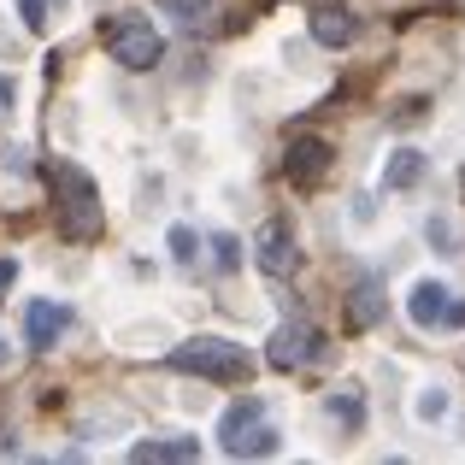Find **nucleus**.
<instances>
[{
    "label": "nucleus",
    "mask_w": 465,
    "mask_h": 465,
    "mask_svg": "<svg viewBox=\"0 0 465 465\" xmlns=\"http://www.w3.org/2000/svg\"><path fill=\"white\" fill-rule=\"evenodd\" d=\"M101 42L124 71H153L159 59H165V35L148 24V12H118V18H106Z\"/></svg>",
    "instance_id": "obj_3"
},
{
    "label": "nucleus",
    "mask_w": 465,
    "mask_h": 465,
    "mask_svg": "<svg viewBox=\"0 0 465 465\" xmlns=\"http://www.w3.org/2000/svg\"><path fill=\"white\" fill-rule=\"evenodd\" d=\"M65 330H71L65 301H30V307H24V336H30V348H54Z\"/></svg>",
    "instance_id": "obj_8"
},
{
    "label": "nucleus",
    "mask_w": 465,
    "mask_h": 465,
    "mask_svg": "<svg viewBox=\"0 0 465 465\" xmlns=\"http://www.w3.org/2000/svg\"><path fill=\"white\" fill-rule=\"evenodd\" d=\"M353 35H360V18H353L341 0H318V6H312V42H324V47H348Z\"/></svg>",
    "instance_id": "obj_9"
},
{
    "label": "nucleus",
    "mask_w": 465,
    "mask_h": 465,
    "mask_svg": "<svg viewBox=\"0 0 465 465\" xmlns=\"http://www.w3.org/2000/svg\"><path fill=\"white\" fill-rule=\"evenodd\" d=\"M0 454H12V430H6V424H0Z\"/></svg>",
    "instance_id": "obj_23"
},
{
    "label": "nucleus",
    "mask_w": 465,
    "mask_h": 465,
    "mask_svg": "<svg viewBox=\"0 0 465 465\" xmlns=\"http://www.w3.org/2000/svg\"><path fill=\"white\" fill-rule=\"evenodd\" d=\"M324 412L336 419V430H348V436H353V430L365 424V389H360V383H341L336 395L324 401Z\"/></svg>",
    "instance_id": "obj_14"
},
{
    "label": "nucleus",
    "mask_w": 465,
    "mask_h": 465,
    "mask_svg": "<svg viewBox=\"0 0 465 465\" xmlns=\"http://www.w3.org/2000/svg\"><path fill=\"white\" fill-rule=\"evenodd\" d=\"M412 412H419V419H442V412H448V395H442V389H424V395H419V407H412Z\"/></svg>",
    "instance_id": "obj_18"
},
{
    "label": "nucleus",
    "mask_w": 465,
    "mask_h": 465,
    "mask_svg": "<svg viewBox=\"0 0 465 465\" xmlns=\"http://www.w3.org/2000/svg\"><path fill=\"white\" fill-rule=\"evenodd\" d=\"M12 277H18V265H12V260H0V289H12Z\"/></svg>",
    "instance_id": "obj_22"
},
{
    "label": "nucleus",
    "mask_w": 465,
    "mask_h": 465,
    "mask_svg": "<svg viewBox=\"0 0 465 465\" xmlns=\"http://www.w3.org/2000/svg\"><path fill=\"white\" fill-rule=\"evenodd\" d=\"M460 183H465V171H460Z\"/></svg>",
    "instance_id": "obj_24"
},
{
    "label": "nucleus",
    "mask_w": 465,
    "mask_h": 465,
    "mask_svg": "<svg viewBox=\"0 0 465 465\" xmlns=\"http://www.w3.org/2000/svg\"><path fill=\"white\" fill-rule=\"evenodd\" d=\"M330 165H336L330 142H318V136H295V142H289V159H283V171H289V183H295V189H318Z\"/></svg>",
    "instance_id": "obj_7"
},
{
    "label": "nucleus",
    "mask_w": 465,
    "mask_h": 465,
    "mask_svg": "<svg viewBox=\"0 0 465 465\" xmlns=\"http://www.w3.org/2000/svg\"><path fill=\"white\" fill-rule=\"evenodd\" d=\"M218 442H224L230 460H265V454H277V430H272V419H265V401L242 395L236 407L224 412V424H218Z\"/></svg>",
    "instance_id": "obj_4"
},
{
    "label": "nucleus",
    "mask_w": 465,
    "mask_h": 465,
    "mask_svg": "<svg viewBox=\"0 0 465 465\" xmlns=\"http://www.w3.org/2000/svg\"><path fill=\"white\" fill-rule=\"evenodd\" d=\"M65 6H71V0H18V18H24L30 35H47L59 18H65Z\"/></svg>",
    "instance_id": "obj_15"
},
{
    "label": "nucleus",
    "mask_w": 465,
    "mask_h": 465,
    "mask_svg": "<svg viewBox=\"0 0 465 465\" xmlns=\"http://www.w3.org/2000/svg\"><path fill=\"white\" fill-rule=\"evenodd\" d=\"M130 460L136 465H189V460H201V442L194 436H153V442L130 448Z\"/></svg>",
    "instance_id": "obj_10"
},
{
    "label": "nucleus",
    "mask_w": 465,
    "mask_h": 465,
    "mask_svg": "<svg viewBox=\"0 0 465 465\" xmlns=\"http://www.w3.org/2000/svg\"><path fill=\"white\" fill-rule=\"evenodd\" d=\"M171 371H194V377H213V383H253V353L230 336H194L171 348Z\"/></svg>",
    "instance_id": "obj_2"
},
{
    "label": "nucleus",
    "mask_w": 465,
    "mask_h": 465,
    "mask_svg": "<svg viewBox=\"0 0 465 465\" xmlns=\"http://www.w3.org/2000/svg\"><path fill=\"white\" fill-rule=\"evenodd\" d=\"M407 318H412L419 330H436V324L448 318V283H419V289L407 295Z\"/></svg>",
    "instance_id": "obj_11"
},
{
    "label": "nucleus",
    "mask_w": 465,
    "mask_h": 465,
    "mask_svg": "<svg viewBox=\"0 0 465 465\" xmlns=\"http://www.w3.org/2000/svg\"><path fill=\"white\" fill-rule=\"evenodd\" d=\"M253 260H260L265 277H295L301 272V248H295L289 218H265V224H260V236H253Z\"/></svg>",
    "instance_id": "obj_6"
},
{
    "label": "nucleus",
    "mask_w": 465,
    "mask_h": 465,
    "mask_svg": "<svg viewBox=\"0 0 465 465\" xmlns=\"http://www.w3.org/2000/svg\"><path fill=\"white\" fill-rule=\"evenodd\" d=\"M424 171H430V153L401 148V153H389V165H383V189L401 194V189H412V183H424Z\"/></svg>",
    "instance_id": "obj_13"
},
{
    "label": "nucleus",
    "mask_w": 465,
    "mask_h": 465,
    "mask_svg": "<svg viewBox=\"0 0 465 465\" xmlns=\"http://www.w3.org/2000/svg\"><path fill=\"white\" fill-rule=\"evenodd\" d=\"M54 218H59V236L65 242H94L106 230V213H101V189L83 165L59 159L54 165Z\"/></svg>",
    "instance_id": "obj_1"
},
{
    "label": "nucleus",
    "mask_w": 465,
    "mask_h": 465,
    "mask_svg": "<svg viewBox=\"0 0 465 465\" xmlns=\"http://www.w3.org/2000/svg\"><path fill=\"white\" fill-rule=\"evenodd\" d=\"M213 248H218V253H213V260H218V265H224V272H236V265H242V242H236V236H218V242H213Z\"/></svg>",
    "instance_id": "obj_19"
},
{
    "label": "nucleus",
    "mask_w": 465,
    "mask_h": 465,
    "mask_svg": "<svg viewBox=\"0 0 465 465\" xmlns=\"http://www.w3.org/2000/svg\"><path fill=\"white\" fill-rule=\"evenodd\" d=\"M12 101H18V89H12V77H0V113H12Z\"/></svg>",
    "instance_id": "obj_20"
},
{
    "label": "nucleus",
    "mask_w": 465,
    "mask_h": 465,
    "mask_svg": "<svg viewBox=\"0 0 465 465\" xmlns=\"http://www.w3.org/2000/svg\"><path fill=\"white\" fill-rule=\"evenodd\" d=\"M371 324H383V283L360 277L348 295V330H371Z\"/></svg>",
    "instance_id": "obj_12"
},
{
    "label": "nucleus",
    "mask_w": 465,
    "mask_h": 465,
    "mask_svg": "<svg viewBox=\"0 0 465 465\" xmlns=\"http://www.w3.org/2000/svg\"><path fill=\"white\" fill-rule=\"evenodd\" d=\"M165 12L183 30H213V0H165Z\"/></svg>",
    "instance_id": "obj_16"
},
{
    "label": "nucleus",
    "mask_w": 465,
    "mask_h": 465,
    "mask_svg": "<svg viewBox=\"0 0 465 465\" xmlns=\"http://www.w3.org/2000/svg\"><path fill=\"white\" fill-rule=\"evenodd\" d=\"M442 324H465V301H448V318Z\"/></svg>",
    "instance_id": "obj_21"
},
{
    "label": "nucleus",
    "mask_w": 465,
    "mask_h": 465,
    "mask_svg": "<svg viewBox=\"0 0 465 465\" xmlns=\"http://www.w3.org/2000/svg\"><path fill=\"white\" fill-rule=\"evenodd\" d=\"M194 253H201V236H194L189 224H171V260H177V265H189Z\"/></svg>",
    "instance_id": "obj_17"
},
{
    "label": "nucleus",
    "mask_w": 465,
    "mask_h": 465,
    "mask_svg": "<svg viewBox=\"0 0 465 465\" xmlns=\"http://www.w3.org/2000/svg\"><path fill=\"white\" fill-rule=\"evenodd\" d=\"M318 353H324L318 324H307V318H289V324H277L272 348H265V365H272V371H301V365L318 360Z\"/></svg>",
    "instance_id": "obj_5"
}]
</instances>
